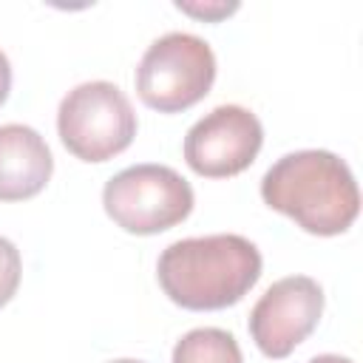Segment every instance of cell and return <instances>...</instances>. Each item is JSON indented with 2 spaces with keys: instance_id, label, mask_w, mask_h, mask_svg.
I'll return each instance as SVG.
<instances>
[{
  "instance_id": "cell-6",
  "label": "cell",
  "mask_w": 363,
  "mask_h": 363,
  "mask_svg": "<svg viewBox=\"0 0 363 363\" xmlns=\"http://www.w3.org/2000/svg\"><path fill=\"white\" fill-rule=\"evenodd\" d=\"M264 145L258 116L241 105H218L184 136V162L207 179H227L247 170Z\"/></svg>"
},
{
  "instance_id": "cell-1",
  "label": "cell",
  "mask_w": 363,
  "mask_h": 363,
  "mask_svg": "<svg viewBox=\"0 0 363 363\" xmlns=\"http://www.w3.org/2000/svg\"><path fill=\"white\" fill-rule=\"evenodd\" d=\"M156 275L164 295L182 309H224L238 303L261 278V252L235 233L182 238L164 247Z\"/></svg>"
},
{
  "instance_id": "cell-5",
  "label": "cell",
  "mask_w": 363,
  "mask_h": 363,
  "mask_svg": "<svg viewBox=\"0 0 363 363\" xmlns=\"http://www.w3.org/2000/svg\"><path fill=\"white\" fill-rule=\"evenodd\" d=\"M102 204L125 233L156 235L190 216L193 187L167 164H133L108 179Z\"/></svg>"
},
{
  "instance_id": "cell-8",
  "label": "cell",
  "mask_w": 363,
  "mask_h": 363,
  "mask_svg": "<svg viewBox=\"0 0 363 363\" xmlns=\"http://www.w3.org/2000/svg\"><path fill=\"white\" fill-rule=\"evenodd\" d=\"M54 170L45 139L28 125H0V201L37 196Z\"/></svg>"
},
{
  "instance_id": "cell-3",
  "label": "cell",
  "mask_w": 363,
  "mask_h": 363,
  "mask_svg": "<svg viewBox=\"0 0 363 363\" xmlns=\"http://www.w3.org/2000/svg\"><path fill=\"white\" fill-rule=\"evenodd\" d=\"M216 79L213 48L187 31L162 34L136 65V94L159 113H179L204 99Z\"/></svg>"
},
{
  "instance_id": "cell-13",
  "label": "cell",
  "mask_w": 363,
  "mask_h": 363,
  "mask_svg": "<svg viewBox=\"0 0 363 363\" xmlns=\"http://www.w3.org/2000/svg\"><path fill=\"white\" fill-rule=\"evenodd\" d=\"M309 363H352V360L349 357H340V354H318Z\"/></svg>"
},
{
  "instance_id": "cell-7",
  "label": "cell",
  "mask_w": 363,
  "mask_h": 363,
  "mask_svg": "<svg viewBox=\"0 0 363 363\" xmlns=\"http://www.w3.org/2000/svg\"><path fill=\"white\" fill-rule=\"evenodd\" d=\"M323 312V289L309 275H289L275 281L250 312V335L255 346L281 360L292 354L318 326Z\"/></svg>"
},
{
  "instance_id": "cell-4",
  "label": "cell",
  "mask_w": 363,
  "mask_h": 363,
  "mask_svg": "<svg viewBox=\"0 0 363 363\" xmlns=\"http://www.w3.org/2000/svg\"><path fill=\"white\" fill-rule=\"evenodd\" d=\"M62 145L82 162H108L136 136V113L125 91L94 79L68 91L57 111Z\"/></svg>"
},
{
  "instance_id": "cell-11",
  "label": "cell",
  "mask_w": 363,
  "mask_h": 363,
  "mask_svg": "<svg viewBox=\"0 0 363 363\" xmlns=\"http://www.w3.org/2000/svg\"><path fill=\"white\" fill-rule=\"evenodd\" d=\"M182 11H187V14H196V17H204V20H218V17H224V14H230V11H235L238 6L235 3H230V6H224V3H218V6H193V3H176Z\"/></svg>"
},
{
  "instance_id": "cell-2",
  "label": "cell",
  "mask_w": 363,
  "mask_h": 363,
  "mask_svg": "<svg viewBox=\"0 0 363 363\" xmlns=\"http://www.w3.org/2000/svg\"><path fill=\"white\" fill-rule=\"evenodd\" d=\"M261 199L312 235H340L360 213L357 182L349 164L329 150L281 156L261 179Z\"/></svg>"
},
{
  "instance_id": "cell-12",
  "label": "cell",
  "mask_w": 363,
  "mask_h": 363,
  "mask_svg": "<svg viewBox=\"0 0 363 363\" xmlns=\"http://www.w3.org/2000/svg\"><path fill=\"white\" fill-rule=\"evenodd\" d=\"M9 91H11V65H9V57L0 51V105L6 102Z\"/></svg>"
},
{
  "instance_id": "cell-14",
  "label": "cell",
  "mask_w": 363,
  "mask_h": 363,
  "mask_svg": "<svg viewBox=\"0 0 363 363\" xmlns=\"http://www.w3.org/2000/svg\"><path fill=\"white\" fill-rule=\"evenodd\" d=\"M111 363H142V360H130V357H122V360H111Z\"/></svg>"
},
{
  "instance_id": "cell-9",
  "label": "cell",
  "mask_w": 363,
  "mask_h": 363,
  "mask_svg": "<svg viewBox=\"0 0 363 363\" xmlns=\"http://www.w3.org/2000/svg\"><path fill=\"white\" fill-rule=\"evenodd\" d=\"M173 363H244L238 340L227 329H190L173 346Z\"/></svg>"
},
{
  "instance_id": "cell-10",
  "label": "cell",
  "mask_w": 363,
  "mask_h": 363,
  "mask_svg": "<svg viewBox=\"0 0 363 363\" xmlns=\"http://www.w3.org/2000/svg\"><path fill=\"white\" fill-rule=\"evenodd\" d=\"M20 275H23V261H20V250L0 235V306H6L17 286H20Z\"/></svg>"
}]
</instances>
